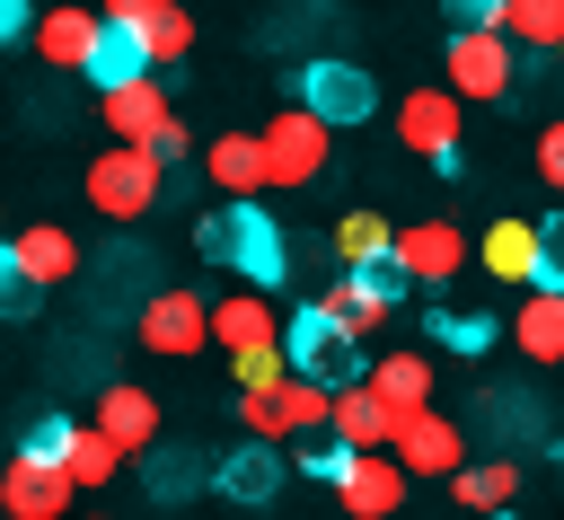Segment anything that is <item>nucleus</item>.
I'll list each match as a JSON object with an SVG mask.
<instances>
[{
    "instance_id": "obj_36",
    "label": "nucleus",
    "mask_w": 564,
    "mask_h": 520,
    "mask_svg": "<svg viewBox=\"0 0 564 520\" xmlns=\"http://www.w3.org/2000/svg\"><path fill=\"white\" fill-rule=\"evenodd\" d=\"M538 282H546V291H564V203L538 220Z\"/></svg>"
},
{
    "instance_id": "obj_12",
    "label": "nucleus",
    "mask_w": 564,
    "mask_h": 520,
    "mask_svg": "<svg viewBox=\"0 0 564 520\" xmlns=\"http://www.w3.org/2000/svg\"><path fill=\"white\" fill-rule=\"evenodd\" d=\"M97 115H106V132H115V141H141V150H150V141L176 123V115H167V88H159V71H141V79L106 88V97H97Z\"/></svg>"
},
{
    "instance_id": "obj_8",
    "label": "nucleus",
    "mask_w": 564,
    "mask_h": 520,
    "mask_svg": "<svg viewBox=\"0 0 564 520\" xmlns=\"http://www.w3.org/2000/svg\"><path fill=\"white\" fill-rule=\"evenodd\" d=\"M326 150H335V123H317L308 106H282V115L264 123V176H273V185H308V176L326 167Z\"/></svg>"
},
{
    "instance_id": "obj_44",
    "label": "nucleus",
    "mask_w": 564,
    "mask_h": 520,
    "mask_svg": "<svg viewBox=\"0 0 564 520\" xmlns=\"http://www.w3.org/2000/svg\"><path fill=\"white\" fill-rule=\"evenodd\" d=\"M0 520H9V502H0Z\"/></svg>"
},
{
    "instance_id": "obj_43",
    "label": "nucleus",
    "mask_w": 564,
    "mask_h": 520,
    "mask_svg": "<svg viewBox=\"0 0 564 520\" xmlns=\"http://www.w3.org/2000/svg\"><path fill=\"white\" fill-rule=\"evenodd\" d=\"M494 520H511V511H494Z\"/></svg>"
},
{
    "instance_id": "obj_5",
    "label": "nucleus",
    "mask_w": 564,
    "mask_h": 520,
    "mask_svg": "<svg viewBox=\"0 0 564 520\" xmlns=\"http://www.w3.org/2000/svg\"><path fill=\"white\" fill-rule=\"evenodd\" d=\"M132 344L159 353V361L203 353V344H212V300H203V291H150V300L132 308Z\"/></svg>"
},
{
    "instance_id": "obj_39",
    "label": "nucleus",
    "mask_w": 564,
    "mask_h": 520,
    "mask_svg": "<svg viewBox=\"0 0 564 520\" xmlns=\"http://www.w3.org/2000/svg\"><path fill=\"white\" fill-rule=\"evenodd\" d=\"M538 176H546V194H564V123L538 132Z\"/></svg>"
},
{
    "instance_id": "obj_2",
    "label": "nucleus",
    "mask_w": 564,
    "mask_h": 520,
    "mask_svg": "<svg viewBox=\"0 0 564 520\" xmlns=\"http://www.w3.org/2000/svg\"><path fill=\"white\" fill-rule=\"evenodd\" d=\"M159 194H167V159L159 150H141V141H115L106 159H88V203L106 212V220H150L159 212Z\"/></svg>"
},
{
    "instance_id": "obj_26",
    "label": "nucleus",
    "mask_w": 564,
    "mask_h": 520,
    "mask_svg": "<svg viewBox=\"0 0 564 520\" xmlns=\"http://www.w3.org/2000/svg\"><path fill=\"white\" fill-rule=\"evenodd\" d=\"M123 458H132V449H123L115 432L79 423V441H70V485H79V494H97V485H115V476H123Z\"/></svg>"
},
{
    "instance_id": "obj_48",
    "label": "nucleus",
    "mask_w": 564,
    "mask_h": 520,
    "mask_svg": "<svg viewBox=\"0 0 564 520\" xmlns=\"http://www.w3.org/2000/svg\"><path fill=\"white\" fill-rule=\"evenodd\" d=\"M0 458H9V449H0Z\"/></svg>"
},
{
    "instance_id": "obj_29",
    "label": "nucleus",
    "mask_w": 564,
    "mask_h": 520,
    "mask_svg": "<svg viewBox=\"0 0 564 520\" xmlns=\"http://www.w3.org/2000/svg\"><path fill=\"white\" fill-rule=\"evenodd\" d=\"M141 53H150V71H167V62H185V53H194V18H185L176 0H159V9L141 18Z\"/></svg>"
},
{
    "instance_id": "obj_25",
    "label": "nucleus",
    "mask_w": 564,
    "mask_h": 520,
    "mask_svg": "<svg viewBox=\"0 0 564 520\" xmlns=\"http://www.w3.org/2000/svg\"><path fill=\"white\" fill-rule=\"evenodd\" d=\"M344 449H388L397 441V414L370 397V388H335V423H326Z\"/></svg>"
},
{
    "instance_id": "obj_40",
    "label": "nucleus",
    "mask_w": 564,
    "mask_h": 520,
    "mask_svg": "<svg viewBox=\"0 0 564 520\" xmlns=\"http://www.w3.org/2000/svg\"><path fill=\"white\" fill-rule=\"evenodd\" d=\"M150 150H159V159H167V167H185V159H194V132H185V123H167V132H159V141H150Z\"/></svg>"
},
{
    "instance_id": "obj_46",
    "label": "nucleus",
    "mask_w": 564,
    "mask_h": 520,
    "mask_svg": "<svg viewBox=\"0 0 564 520\" xmlns=\"http://www.w3.org/2000/svg\"><path fill=\"white\" fill-rule=\"evenodd\" d=\"M458 520H467V511H458Z\"/></svg>"
},
{
    "instance_id": "obj_1",
    "label": "nucleus",
    "mask_w": 564,
    "mask_h": 520,
    "mask_svg": "<svg viewBox=\"0 0 564 520\" xmlns=\"http://www.w3.org/2000/svg\"><path fill=\"white\" fill-rule=\"evenodd\" d=\"M194 247H203L212 264L247 273L256 291H273V282L291 273V247H282V229H273V212H256V203H212V212H194Z\"/></svg>"
},
{
    "instance_id": "obj_15",
    "label": "nucleus",
    "mask_w": 564,
    "mask_h": 520,
    "mask_svg": "<svg viewBox=\"0 0 564 520\" xmlns=\"http://www.w3.org/2000/svg\"><path fill=\"white\" fill-rule=\"evenodd\" d=\"M212 494H220V502H238V511L273 502V494H282V449H273V441H238V449L212 467Z\"/></svg>"
},
{
    "instance_id": "obj_23",
    "label": "nucleus",
    "mask_w": 564,
    "mask_h": 520,
    "mask_svg": "<svg viewBox=\"0 0 564 520\" xmlns=\"http://www.w3.org/2000/svg\"><path fill=\"white\" fill-rule=\"evenodd\" d=\"M449 494H458L467 520H494V511H511V494H520V458H467V467L449 476Z\"/></svg>"
},
{
    "instance_id": "obj_37",
    "label": "nucleus",
    "mask_w": 564,
    "mask_h": 520,
    "mask_svg": "<svg viewBox=\"0 0 564 520\" xmlns=\"http://www.w3.org/2000/svg\"><path fill=\"white\" fill-rule=\"evenodd\" d=\"M35 308V282L18 273V256H9V238H0V317H26Z\"/></svg>"
},
{
    "instance_id": "obj_35",
    "label": "nucleus",
    "mask_w": 564,
    "mask_h": 520,
    "mask_svg": "<svg viewBox=\"0 0 564 520\" xmlns=\"http://www.w3.org/2000/svg\"><path fill=\"white\" fill-rule=\"evenodd\" d=\"M70 441H79V423H70V414H35L18 449H26V458H53V467H70Z\"/></svg>"
},
{
    "instance_id": "obj_24",
    "label": "nucleus",
    "mask_w": 564,
    "mask_h": 520,
    "mask_svg": "<svg viewBox=\"0 0 564 520\" xmlns=\"http://www.w3.org/2000/svg\"><path fill=\"white\" fill-rule=\"evenodd\" d=\"M485 273L538 291V220H494V229H485Z\"/></svg>"
},
{
    "instance_id": "obj_27",
    "label": "nucleus",
    "mask_w": 564,
    "mask_h": 520,
    "mask_svg": "<svg viewBox=\"0 0 564 520\" xmlns=\"http://www.w3.org/2000/svg\"><path fill=\"white\" fill-rule=\"evenodd\" d=\"M141 71H150V53H141V26H106V35H97V62H88L97 97H106V88H123V79H141Z\"/></svg>"
},
{
    "instance_id": "obj_31",
    "label": "nucleus",
    "mask_w": 564,
    "mask_h": 520,
    "mask_svg": "<svg viewBox=\"0 0 564 520\" xmlns=\"http://www.w3.org/2000/svg\"><path fill=\"white\" fill-rule=\"evenodd\" d=\"M238 423H247V441H273V449H291V441H300V423H291L282 388H238Z\"/></svg>"
},
{
    "instance_id": "obj_28",
    "label": "nucleus",
    "mask_w": 564,
    "mask_h": 520,
    "mask_svg": "<svg viewBox=\"0 0 564 520\" xmlns=\"http://www.w3.org/2000/svg\"><path fill=\"white\" fill-rule=\"evenodd\" d=\"M344 282H352V300H370V308H405V300H414V273L397 264V247L370 256V264H344Z\"/></svg>"
},
{
    "instance_id": "obj_9",
    "label": "nucleus",
    "mask_w": 564,
    "mask_h": 520,
    "mask_svg": "<svg viewBox=\"0 0 564 520\" xmlns=\"http://www.w3.org/2000/svg\"><path fill=\"white\" fill-rule=\"evenodd\" d=\"M0 502H9V520H70L79 485H70V467L9 449V458H0Z\"/></svg>"
},
{
    "instance_id": "obj_16",
    "label": "nucleus",
    "mask_w": 564,
    "mask_h": 520,
    "mask_svg": "<svg viewBox=\"0 0 564 520\" xmlns=\"http://www.w3.org/2000/svg\"><path fill=\"white\" fill-rule=\"evenodd\" d=\"M97 35H106V18H97V9H70V0L35 18V53H44L53 71H79V79H88V62H97Z\"/></svg>"
},
{
    "instance_id": "obj_13",
    "label": "nucleus",
    "mask_w": 564,
    "mask_h": 520,
    "mask_svg": "<svg viewBox=\"0 0 564 520\" xmlns=\"http://www.w3.org/2000/svg\"><path fill=\"white\" fill-rule=\"evenodd\" d=\"M203 176L229 194V203H256L273 176H264V132H212L203 141Z\"/></svg>"
},
{
    "instance_id": "obj_41",
    "label": "nucleus",
    "mask_w": 564,
    "mask_h": 520,
    "mask_svg": "<svg viewBox=\"0 0 564 520\" xmlns=\"http://www.w3.org/2000/svg\"><path fill=\"white\" fill-rule=\"evenodd\" d=\"M150 9H159V0H97V18H106V26H141Z\"/></svg>"
},
{
    "instance_id": "obj_45",
    "label": "nucleus",
    "mask_w": 564,
    "mask_h": 520,
    "mask_svg": "<svg viewBox=\"0 0 564 520\" xmlns=\"http://www.w3.org/2000/svg\"><path fill=\"white\" fill-rule=\"evenodd\" d=\"M555 467H564V449H555Z\"/></svg>"
},
{
    "instance_id": "obj_7",
    "label": "nucleus",
    "mask_w": 564,
    "mask_h": 520,
    "mask_svg": "<svg viewBox=\"0 0 564 520\" xmlns=\"http://www.w3.org/2000/svg\"><path fill=\"white\" fill-rule=\"evenodd\" d=\"M458 132H467V97L458 88H414L397 97V141L432 167H458Z\"/></svg>"
},
{
    "instance_id": "obj_20",
    "label": "nucleus",
    "mask_w": 564,
    "mask_h": 520,
    "mask_svg": "<svg viewBox=\"0 0 564 520\" xmlns=\"http://www.w3.org/2000/svg\"><path fill=\"white\" fill-rule=\"evenodd\" d=\"M291 317H273L264 291H238V300H212V344L220 353H256V344H282Z\"/></svg>"
},
{
    "instance_id": "obj_42",
    "label": "nucleus",
    "mask_w": 564,
    "mask_h": 520,
    "mask_svg": "<svg viewBox=\"0 0 564 520\" xmlns=\"http://www.w3.org/2000/svg\"><path fill=\"white\" fill-rule=\"evenodd\" d=\"M458 26H502V0H449Z\"/></svg>"
},
{
    "instance_id": "obj_33",
    "label": "nucleus",
    "mask_w": 564,
    "mask_h": 520,
    "mask_svg": "<svg viewBox=\"0 0 564 520\" xmlns=\"http://www.w3.org/2000/svg\"><path fill=\"white\" fill-rule=\"evenodd\" d=\"M423 326L441 353H494V317H476V308H432Z\"/></svg>"
},
{
    "instance_id": "obj_47",
    "label": "nucleus",
    "mask_w": 564,
    "mask_h": 520,
    "mask_svg": "<svg viewBox=\"0 0 564 520\" xmlns=\"http://www.w3.org/2000/svg\"><path fill=\"white\" fill-rule=\"evenodd\" d=\"M555 379H564V370H555Z\"/></svg>"
},
{
    "instance_id": "obj_14",
    "label": "nucleus",
    "mask_w": 564,
    "mask_h": 520,
    "mask_svg": "<svg viewBox=\"0 0 564 520\" xmlns=\"http://www.w3.org/2000/svg\"><path fill=\"white\" fill-rule=\"evenodd\" d=\"M397 264H405L423 291H441V282H458V264H467V229L414 220V229H397Z\"/></svg>"
},
{
    "instance_id": "obj_10",
    "label": "nucleus",
    "mask_w": 564,
    "mask_h": 520,
    "mask_svg": "<svg viewBox=\"0 0 564 520\" xmlns=\"http://www.w3.org/2000/svg\"><path fill=\"white\" fill-rule=\"evenodd\" d=\"M405 485H414V476L397 467V449H352L344 476H335V502H344V520H397Z\"/></svg>"
},
{
    "instance_id": "obj_18",
    "label": "nucleus",
    "mask_w": 564,
    "mask_h": 520,
    "mask_svg": "<svg viewBox=\"0 0 564 520\" xmlns=\"http://www.w3.org/2000/svg\"><path fill=\"white\" fill-rule=\"evenodd\" d=\"M88 423H97V432H115L132 458H141V449H159V397H150V388H132V379H106Z\"/></svg>"
},
{
    "instance_id": "obj_34",
    "label": "nucleus",
    "mask_w": 564,
    "mask_h": 520,
    "mask_svg": "<svg viewBox=\"0 0 564 520\" xmlns=\"http://www.w3.org/2000/svg\"><path fill=\"white\" fill-rule=\"evenodd\" d=\"M229 379H238V388H282V379H291V344H256V353H229Z\"/></svg>"
},
{
    "instance_id": "obj_11",
    "label": "nucleus",
    "mask_w": 564,
    "mask_h": 520,
    "mask_svg": "<svg viewBox=\"0 0 564 520\" xmlns=\"http://www.w3.org/2000/svg\"><path fill=\"white\" fill-rule=\"evenodd\" d=\"M388 449H397L405 476H458V467H467V432H458L449 414H432V405H423V414H397V441H388Z\"/></svg>"
},
{
    "instance_id": "obj_3",
    "label": "nucleus",
    "mask_w": 564,
    "mask_h": 520,
    "mask_svg": "<svg viewBox=\"0 0 564 520\" xmlns=\"http://www.w3.org/2000/svg\"><path fill=\"white\" fill-rule=\"evenodd\" d=\"M282 344H291V370H300V379H317V388H361V379H370L361 335H352V326H335L317 300H308V308H291Z\"/></svg>"
},
{
    "instance_id": "obj_6",
    "label": "nucleus",
    "mask_w": 564,
    "mask_h": 520,
    "mask_svg": "<svg viewBox=\"0 0 564 520\" xmlns=\"http://www.w3.org/2000/svg\"><path fill=\"white\" fill-rule=\"evenodd\" d=\"M300 106H308L317 123H344V132H352V123L379 115V79H370L361 62H344V53H326V62L300 71Z\"/></svg>"
},
{
    "instance_id": "obj_4",
    "label": "nucleus",
    "mask_w": 564,
    "mask_h": 520,
    "mask_svg": "<svg viewBox=\"0 0 564 520\" xmlns=\"http://www.w3.org/2000/svg\"><path fill=\"white\" fill-rule=\"evenodd\" d=\"M441 88L502 106V97H511V44H502V26H449V44H441Z\"/></svg>"
},
{
    "instance_id": "obj_38",
    "label": "nucleus",
    "mask_w": 564,
    "mask_h": 520,
    "mask_svg": "<svg viewBox=\"0 0 564 520\" xmlns=\"http://www.w3.org/2000/svg\"><path fill=\"white\" fill-rule=\"evenodd\" d=\"M35 0H0V44H35Z\"/></svg>"
},
{
    "instance_id": "obj_30",
    "label": "nucleus",
    "mask_w": 564,
    "mask_h": 520,
    "mask_svg": "<svg viewBox=\"0 0 564 520\" xmlns=\"http://www.w3.org/2000/svg\"><path fill=\"white\" fill-rule=\"evenodd\" d=\"M326 247H335V264H370V256H388V247H397V229H388L379 212H344V220L326 229Z\"/></svg>"
},
{
    "instance_id": "obj_32",
    "label": "nucleus",
    "mask_w": 564,
    "mask_h": 520,
    "mask_svg": "<svg viewBox=\"0 0 564 520\" xmlns=\"http://www.w3.org/2000/svg\"><path fill=\"white\" fill-rule=\"evenodd\" d=\"M502 35H520L538 53H564V0H502Z\"/></svg>"
},
{
    "instance_id": "obj_22",
    "label": "nucleus",
    "mask_w": 564,
    "mask_h": 520,
    "mask_svg": "<svg viewBox=\"0 0 564 520\" xmlns=\"http://www.w3.org/2000/svg\"><path fill=\"white\" fill-rule=\"evenodd\" d=\"M511 344L538 361V370H564V291H529L520 308H511Z\"/></svg>"
},
{
    "instance_id": "obj_17",
    "label": "nucleus",
    "mask_w": 564,
    "mask_h": 520,
    "mask_svg": "<svg viewBox=\"0 0 564 520\" xmlns=\"http://www.w3.org/2000/svg\"><path fill=\"white\" fill-rule=\"evenodd\" d=\"M9 256H18V273H26L35 291H62V282H79V238H70L62 220H35V229H18V238H9Z\"/></svg>"
},
{
    "instance_id": "obj_21",
    "label": "nucleus",
    "mask_w": 564,
    "mask_h": 520,
    "mask_svg": "<svg viewBox=\"0 0 564 520\" xmlns=\"http://www.w3.org/2000/svg\"><path fill=\"white\" fill-rule=\"evenodd\" d=\"M361 388H370L388 414H423V405H432V353H414V344H405V353H379Z\"/></svg>"
},
{
    "instance_id": "obj_19",
    "label": "nucleus",
    "mask_w": 564,
    "mask_h": 520,
    "mask_svg": "<svg viewBox=\"0 0 564 520\" xmlns=\"http://www.w3.org/2000/svg\"><path fill=\"white\" fill-rule=\"evenodd\" d=\"M212 467H220V458H203V449H167V441H159V449H141V494H150L159 511H176V502H194V494L212 485Z\"/></svg>"
}]
</instances>
